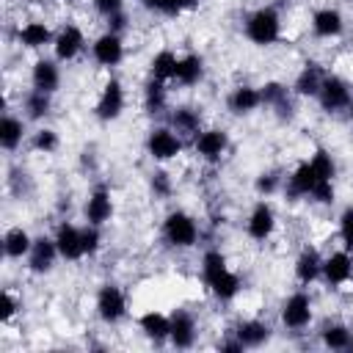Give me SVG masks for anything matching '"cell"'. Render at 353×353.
I'll return each instance as SVG.
<instances>
[{
    "instance_id": "cell-1",
    "label": "cell",
    "mask_w": 353,
    "mask_h": 353,
    "mask_svg": "<svg viewBox=\"0 0 353 353\" xmlns=\"http://www.w3.org/2000/svg\"><path fill=\"white\" fill-rule=\"evenodd\" d=\"M243 36L254 47H273L284 36V17L276 6L265 3L245 14L243 19Z\"/></svg>"
},
{
    "instance_id": "cell-2",
    "label": "cell",
    "mask_w": 353,
    "mask_h": 353,
    "mask_svg": "<svg viewBox=\"0 0 353 353\" xmlns=\"http://www.w3.org/2000/svg\"><path fill=\"white\" fill-rule=\"evenodd\" d=\"M160 237L168 248L174 251H190L201 243V223L193 212L176 207V210H168L160 221Z\"/></svg>"
},
{
    "instance_id": "cell-3",
    "label": "cell",
    "mask_w": 353,
    "mask_h": 353,
    "mask_svg": "<svg viewBox=\"0 0 353 353\" xmlns=\"http://www.w3.org/2000/svg\"><path fill=\"white\" fill-rule=\"evenodd\" d=\"M279 323L290 334H301L314 323V298L309 287H298L290 295H284L279 306Z\"/></svg>"
},
{
    "instance_id": "cell-4",
    "label": "cell",
    "mask_w": 353,
    "mask_h": 353,
    "mask_svg": "<svg viewBox=\"0 0 353 353\" xmlns=\"http://www.w3.org/2000/svg\"><path fill=\"white\" fill-rule=\"evenodd\" d=\"M94 312L99 323L105 325H119L130 314V295L119 281H102L94 292Z\"/></svg>"
},
{
    "instance_id": "cell-5",
    "label": "cell",
    "mask_w": 353,
    "mask_h": 353,
    "mask_svg": "<svg viewBox=\"0 0 353 353\" xmlns=\"http://www.w3.org/2000/svg\"><path fill=\"white\" fill-rule=\"evenodd\" d=\"M143 152H146V157L152 163L165 165V163L176 160L185 152V138L168 121L165 124H154V127H149V132L143 138Z\"/></svg>"
},
{
    "instance_id": "cell-6",
    "label": "cell",
    "mask_w": 353,
    "mask_h": 353,
    "mask_svg": "<svg viewBox=\"0 0 353 353\" xmlns=\"http://www.w3.org/2000/svg\"><path fill=\"white\" fill-rule=\"evenodd\" d=\"M229 146H232L229 130H226V127H215V124H210V127L204 124L201 132L190 141L193 154H196L201 163H207V165H218V163L226 157Z\"/></svg>"
},
{
    "instance_id": "cell-7",
    "label": "cell",
    "mask_w": 353,
    "mask_h": 353,
    "mask_svg": "<svg viewBox=\"0 0 353 353\" xmlns=\"http://www.w3.org/2000/svg\"><path fill=\"white\" fill-rule=\"evenodd\" d=\"M350 102H353V83L339 72H328L323 85H320V94H317L320 110L328 113V116L347 113Z\"/></svg>"
},
{
    "instance_id": "cell-8",
    "label": "cell",
    "mask_w": 353,
    "mask_h": 353,
    "mask_svg": "<svg viewBox=\"0 0 353 353\" xmlns=\"http://www.w3.org/2000/svg\"><path fill=\"white\" fill-rule=\"evenodd\" d=\"M320 182H325V179L314 171V165H312L309 157H306V160H301L295 168H290V171L284 174L281 196H284L287 201H309ZM334 182H336V179H334Z\"/></svg>"
},
{
    "instance_id": "cell-9",
    "label": "cell",
    "mask_w": 353,
    "mask_h": 353,
    "mask_svg": "<svg viewBox=\"0 0 353 353\" xmlns=\"http://www.w3.org/2000/svg\"><path fill=\"white\" fill-rule=\"evenodd\" d=\"M259 94H262V108H268L281 124L292 121L298 108H295V94H292V85L281 83V80H265L259 85Z\"/></svg>"
},
{
    "instance_id": "cell-10",
    "label": "cell",
    "mask_w": 353,
    "mask_h": 353,
    "mask_svg": "<svg viewBox=\"0 0 353 353\" xmlns=\"http://www.w3.org/2000/svg\"><path fill=\"white\" fill-rule=\"evenodd\" d=\"M279 229V212L270 199H256L245 215V237L251 243H268Z\"/></svg>"
},
{
    "instance_id": "cell-11",
    "label": "cell",
    "mask_w": 353,
    "mask_h": 353,
    "mask_svg": "<svg viewBox=\"0 0 353 353\" xmlns=\"http://www.w3.org/2000/svg\"><path fill=\"white\" fill-rule=\"evenodd\" d=\"M127 108V91H124V83L119 77H108L97 94V102H94V116L102 121V124H110L116 119H121Z\"/></svg>"
},
{
    "instance_id": "cell-12",
    "label": "cell",
    "mask_w": 353,
    "mask_h": 353,
    "mask_svg": "<svg viewBox=\"0 0 353 353\" xmlns=\"http://www.w3.org/2000/svg\"><path fill=\"white\" fill-rule=\"evenodd\" d=\"M345 28H347V22H345L342 8L331 6V3L317 6V8H312V14H309V30H312V36L320 39V41L342 39V36H345Z\"/></svg>"
},
{
    "instance_id": "cell-13",
    "label": "cell",
    "mask_w": 353,
    "mask_h": 353,
    "mask_svg": "<svg viewBox=\"0 0 353 353\" xmlns=\"http://www.w3.org/2000/svg\"><path fill=\"white\" fill-rule=\"evenodd\" d=\"M85 50H88V39H85V30H83L77 22H63V25L55 30V39H52V58H58L61 63L77 61Z\"/></svg>"
},
{
    "instance_id": "cell-14",
    "label": "cell",
    "mask_w": 353,
    "mask_h": 353,
    "mask_svg": "<svg viewBox=\"0 0 353 353\" xmlns=\"http://www.w3.org/2000/svg\"><path fill=\"white\" fill-rule=\"evenodd\" d=\"M88 52H91V61L102 69H116L124 55H127V44H124V33H116V30H102L91 44H88Z\"/></svg>"
},
{
    "instance_id": "cell-15",
    "label": "cell",
    "mask_w": 353,
    "mask_h": 353,
    "mask_svg": "<svg viewBox=\"0 0 353 353\" xmlns=\"http://www.w3.org/2000/svg\"><path fill=\"white\" fill-rule=\"evenodd\" d=\"M113 215H116V199H113L110 185H105V182L94 185L83 201V221L94 223V226H105L113 221Z\"/></svg>"
},
{
    "instance_id": "cell-16",
    "label": "cell",
    "mask_w": 353,
    "mask_h": 353,
    "mask_svg": "<svg viewBox=\"0 0 353 353\" xmlns=\"http://www.w3.org/2000/svg\"><path fill=\"white\" fill-rule=\"evenodd\" d=\"M320 281L328 290H345L353 281V251L334 248L323 256V276Z\"/></svg>"
},
{
    "instance_id": "cell-17",
    "label": "cell",
    "mask_w": 353,
    "mask_h": 353,
    "mask_svg": "<svg viewBox=\"0 0 353 353\" xmlns=\"http://www.w3.org/2000/svg\"><path fill=\"white\" fill-rule=\"evenodd\" d=\"M52 240L58 245V254L63 262H83L85 259V248H83V226H77L69 218H61L52 229Z\"/></svg>"
},
{
    "instance_id": "cell-18",
    "label": "cell",
    "mask_w": 353,
    "mask_h": 353,
    "mask_svg": "<svg viewBox=\"0 0 353 353\" xmlns=\"http://www.w3.org/2000/svg\"><path fill=\"white\" fill-rule=\"evenodd\" d=\"M199 342V317L188 306H176L171 312V336L168 345L176 350H190Z\"/></svg>"
},
{
    "instance_id": "cell-19",
    "label": "cell",
    "mask_w": 353,
    "mask_h": 353,
    "mask_svg": "<svg viewBox=\"0 0 353 353\" xmlns=\"http://www.w3.org/2000/svg\"><path fill=\"white\" fill-rule=\"evenodd\" d=\"M58 259H61V254H58V245H55L52 234H36L33 245H30V254L25 256V268L33 276H47V273L55 270Z\"/></svg>"
},
{
    "instance_id": "cell-20",
    "label": "cell",
    "mask_w": 353,
    "mask_h": 353,
    "mask_svg": "<svg viewBox=\"0 0 353 353\" xmlns=\"http://www.w3.org/2000/svg\"><path fill=\"white\" fill-rule=\"evenodd\" d=\"M325 74H328V72H325V66H323L320 61H314V58L303 61V63H301V69L295 72L292 94H295L298 99H317V94H320V85H323Z\"/></svg>"
},
{
    "instance_id": "cell-21",
    "label": "cell",
    "mask_w": 353,
    "mask_h": 353,
    "mask_svg": "<svg viewBox=\"0 0 353 353\" xmlns=\"http://www.w3.org/2000/svg\"><path fill=\"white\" fill-rule=\"evenodd\" d=\"M323 256L325 254H320L314 245H303L295 254V259H292V276H295L298 287H312V284L320 281V276H323Z\"/></svg>"
},
{
    "instance_id": "cell-22",
    "label": "cell",
    "mask_w": 353,
    "mask_h": 353,
    "mask_svg": "<svg viewBox=\"0 0 353 353\" xmlns=\"http://www.w3.org/2000/svg\"><path fill=\"white\" fill-rule=\"evenodd\" d=\"M52 39H55V30H52V25L47 19H28L14 33V41L22 50H44V47H52Z\"/></svg>"
},
{
    "instance_id": "cell-23",
    "label": "cell",
    "mask_w": 353,
    "mask_h": 353,
    "mask_svg": "<svg viewBox=\"0 0 353 353\" xmlns=\"http://www.w3.org/2000/svg\"><path fill=\"white\" fill-rule=\"evenodd\" d=\"M30 138L28 132V119L22 113H14V110H3V119H0V146L6 154H14L25 141Z\"/></svg>"
},
{
    "instance_id": "cell-24",
    "label": "cell",
    "mask_w": 353,
    "mask_h": 353,
    "mask_svg": "<svg viewBox=\"0 0 353 353\" xmlns=\"http://www.w3.org/2000/svg\"><path fill=\"white\" fill-rule=\"evenodd\" d=\"M232 334L243 342V347H265L273 336V328L268 320L262 317H240L234 325H232Z\"/></svg>"
},
{
    "instance_id": "cell-25",
    "label": "cell",
    "mask_w": 353,
    "mask_h": 353,
    "mask_svg": "<svg viewBox=\"0 0 353 353\" xmlns=\"http://www.w3.org/2000/svg\"><path fill=\"white\" fill-rule=\"evenodd\" d=\"M262 108V94H259V85H251V83H237L234 88H229L226 94V110L232 116H251Z\"/></svg>"
},
{
    "instance_id": "cell-26",
    "label": "cell",
    "mask_w": 353,
    "mask_h": 353,
    "mask_svg": "<svg viewBox=\"0 0 353 353\" xmlns=\"http://www.w3.org/2000/svg\"><path fill=\"white\" fill-rule=\"evenodd\" d=\"M135 325H138V331H141L149 342L163 345V342H168V336H171V312H163V309H146V312L138 314Z\"/></svg>"
},
{
    "instance_id": "cell-27",
    "label": "cell",
    "mask_w": 353,
    "mask_h": 353,
    "mask_svg": "<svg viewBox=\"0 0 353 353\" xmlns=\"http://www.w3.org/2000/svg\"><path fill=\"white\" fill-rule=\"evenodd\" d=\"M207 74V61L201 52H182L176 61V74H174V85L179 88H196L204 83Z\"/></svg>"
},
{
    "instance_id": "cell-28",
    "label": "cell",
    "mask_w": 353,
    "mask_h": 353,
    "mask_svg": "<svg viewBox=\"0 0 353 353\" xmlns=\"http://www.w3.org/2000/svg\"><path fill=\"white\" fill-rule=\"evenodd\" d=\"M185 141H193L199 132H201V127H204V116H201V110L196 108V105H174L171 110H168V119H165Z\"/></svg>"
},
{
    "instance_id": "cell-29",
    "label": "cell",
    "mask_w": 353,
    "mask_h": 353,
    "mask_svg": "<svg viewBox=\"0 0 353 353\" xmlns=\"http://www.w3.org/2000/svg\"><path fill=\"white\" fill-rule=\"evenodd\" d=\"M30 88L55 94L61 88V61L58 58H47V55L36 58L33 66H30Z\"/></svg>"
},
{
    "instance_id": "cell-30",
    "label": "cell",
    "mask_w": 353,
    "mask_h": 353,
    "mask_svg": "<svg viewBox=\"0 0 353 353\" xmlns=\"http://www.w3.org/2000/svg\"><path fill=\"white\" fill-rule=\"evenodd\" d=\"M52 97L55 94H50V91H39V88H28L25 94H22V99H19V110H22V116L28 119V121H44L50 113H52Z\"/></svg>"
},
{
    "instance_id": "cell-31",
    "label": "cell",
    "mask_w": 353,
    "mask_h": 353,
    "mask_svg": "<svg viewBox=\"0 0 353 353\" xmlns=\"http://www.w3.org/2000/svg\"><path fill=\"white\" fill-rule=\"evenodd\" d=\"M30 245H33V234L25 226H8L3 232V256L8 262H25Z\"/></svg>"
},
{
    "instance_id": "cell-32",
    "label": "cell",
    "mask_w": 353,
    "mask_h": 353,
    "mask_svg": "<svg viewBox=\"0 0 353 353\" xmlns=\"http://www.w3.org/2000/svg\"><path fill=\"white\" fill-rule=\"evenodd\" d=\"M218 303H234L237 298H240V292L245 290V281H243V276L234 270V268H229L226 273H221L210 287H204Z\"/></svg>"
},
{
    "instance_id": "cell-33",
    "label": "cell",
    "mask_w": 353,
    "mask_h": 353,
    "mask_svg": "<svg viewBox=\"0 0 353 353\" xmlns=\"http://www.w3.org/2000/svg\"><path fill=\"white\" fill-rule=\"evenodd\" d=\"M168 85L171 83H163V80H154V77H146L143 88H141V105L149 116H160L168 110Z\"/></svg>"
},
{
    "instance_id": "cell-34",
    "label": "cell",
    "mask_w": 353,
    "mask_h": 353,
    "mask_svg": "<svg viewBox=\"0 0 353 353\" xmlns=\"http://www.w3.org/2000/svg\"><path fill=\"white\" fill-rule=\"evenodd\" d=\"M232 265H229V256L218 248V245H210L201 251V259H199V276H201V287H210L221 273H226Z\"/></svg>"
},
{
    "instance_id": "cell-35",
    "label": "cell",
    "mask_w": 353,
    "mask_h": 353,
    "mask_svg": "<svg viewBox=\"0 0 353 353\" xmlns=\"http://www.w3.org/2000/svg\"><path fill=\"white\" fill-rule=\"evenodd\" d=\"M320 345L328 350H350V339H353V328L342 320H331L320 325Z\"/></svg>"
},
{
    "instance_id": "cell-36",
    "label": "cell",
    "mask_w": 353,
    "mask_h": 353,
    "mask_svg": "<svg viewBox=\"0 0 353 353\" xmlns=\"http://www.w3.org/2000/svg\"><path fill=\"white\" fill-rule=\"evenodd\" d=\"M176 61H179V52H174L171 47H160V50L149 58V77L163 80V83H174Z\"/></svg>"
},
{
    "instance_id": "cell-37",
    "label": "cell",
    "mask_w": 353,
    "mask_h": 353,
    "mask_svg": "<svg viewBox=\"0 0 353 353\" xmlns=\"http://www.w3.org/2000/svg\"><path fill=\"white\" fill-rule=\"evenodd\" d=\"M28 146L36 154H55L61 149V135L52 127H36L30 132V138H28Z\"/></svg>"
},
{
    "instance_id": "cell-38",
    "label": "cell",
    "mask_w": 353,
    "mask_h": 353,
    "mask_svg": "<svg viewBox=\"0 0 353 353\" xmlns=\"http://www.w3.org/2000/svg\"><path fill=\"white\" fill-rule=\"evenodd\" d=\"M201 0H143L141 6L152 14H160V17H182L193 8H199Z\"/></svg>"
},
{
    "instance_id": "cell-39",
    "label": "cell",
    "mask_w": 353,
    "mask_h": 353,
    "mask_svg": "<svg viewBox=\"0 0 353 353\" xmlns=\"http://www.w3.org/2000/svg\"><path fill=\"white\" fill-rule=\"evenodd\" d=\"M281 185H284V171H279V168H265L254 176V193L259 199H270V196L281 193Z\"/></svg>"
},
{
    "instance_id": "cell-40",
    "label": "cell",
    "mask_w": 353,
    "mask_h": 353,
    "mask_svg": "<svg viewBox=\"0 0 353 353\" xmlns=\"http://www.w3.org/2000/svg\"><path fill=\"white\" fill-rule=\"evenodd\" d=\"M146 185H149V193H152V199H157V201H168L171 196H174V176L165 171V168H154L152 174H149V179H146Z\"/></svg>"
},
{
    "instance_id": "cell-41",
    "label": "cell",
    "mask_w": 353,
    "mask_h": 353,
    "mask_svg": "<svg viewBox=\"0 0 353 353\" xmlns=\"http://www.w3.org/2000/svg\"><path fill=\"white\" fill-rule=\"evenodd\" d=\"M309 163L314 165V171H317L323 179H336V174H339L336 160H334V154H331L325 146H317V149L309 154Z\"/></svg>"
},
{
    "instance_id": "cell-42",
    "label": "cell",
    "mask_w": 353,
    "mask_h": 353,
    "mask_svg": "<svg viewBox=\"0 0 353 353\" xmlns=\"http://www.w3.org/2000/svg\"><path fill=\"white\" fill-rule=\"evenodd\" d=\"M19 312H22V301H19V295H17L11 287H6V290L0 292V323L8 325Z\"/></svg>"
},
{
    "instance_id": "cell-43",
    "label": "cell",
    "mask_w": 353,
    "mask_h": 353,
    "mask_svg": "<svg viewBox=\"0 0 353 353\" xmlns=\"http://www.w3.org/2000/svg\"><path fill=\"white\" fill-rule=\"evenodd\" d=\"M336 237L342 243V248L353 251V204H347L339 218H336Z\"/></svg>"
},
{
    "instance_id": "cell-44",
    "label": "cell",
    "mask_w": 353,
    "mask_h": 353,
    "mask_svg": "<svg viewBox=\"0 0 353 353\" xmlns=\"http://www.w3.org/2000/svg\"><path fill=\"white\" fill-rule=\"evenodd\" d=\"M102 226L94 223H83V248H85V259H94L102 251Z\"/></svg>"
},
{
    "instance_id": "cell-45",
    "label": "cell",
    "mask_w": 353,
    "mask_h": 353,
    "mask_svg": "<svg viewBox=\"0 0 353 353\" xmlns=\"http://www.w3.org/2000/svg\"><path fill=\"white\" fill-rule=\"evenodd\" d=\"M30 176H28V171H22V168H14L11 171V176H8V190L17 196V199H25L28 193H30Z\"/></svg>"
},
{
    "instance_id": "cell-46",
    "label": "cell",
    "mask_w": 353,
    "mask_h": 353,
    "mask_svg": "<svg viewBox=\"0 0 353 353\" xmlns=\"http://www.w3.org/2000/svg\"><path fill=\"white\" fill-rule=\"evenodd\" d=\"M91 6L102 19H110L121 11H127V0H91Z\"/></svg>"
},
{
    "instance_id": "cell-47",
    "label": "cell",
    "mask_w": 353,
    "mask_h": 353,
    "mask_svg": "<svg viewBox=\"0 0 353 353\" xmlns=\"http://www.w3.org/2000/svg\"><path fill=\"white\" fill-rule=\"evenodd\" d=\"M218 350H223V353H243L245 347H243V342H240V339H237V336L229 331V334H226V336L218 342Z\"/></svg>"
},
{
    "instance_id": "cell-48",
    "label": "cell",
    "mask_w": 353,
    "mask_h": 353,
    "mask_svg": "<svg viewBox=\"0 0 353 353\" xmlns=\"http://www.w3.org/2000/svg\"><path fill=\"white\" fill-rule=\"evenodd\" d=\"M80 165H83V168H88V171H94V152H88V149H85V152H83V157H80Z\"/></svg>"
},
{
    "instance_id": "cell-49",
    "label": "cell",
    "mask_w": 353,
    "mask_h": 353,
    "mask_svg": "<svg viewBox=\"0 0 353 353\" xmlns=\"http://www.w3.org/2000/svg\"><path fill=\"white\" fill-rule=\"evenodd\" d=\"M347 121L353 124V102H350V108H347Z\"/></svg>"
},
{
    "instance_id": "cell-50",
    "label": "cell",
    "mask_w": 353,
    "mask_h": 353,
    "mask_svg": "<svg viewBox=\"0 0 353 353\" xmlns=\"http://www.w3.org/2000/svg\"><path fill=\"white\" fill-rule=\"evenodd\" d=\"M350 350H353V339H350Z\"/></svg>"
},
{
    "instance_id": "cell-51",
    "label": "cell",
    "mask_w": 353,
    "mask_h": 353,
    "mask_svg": "<svg viewBox=\"0 0 353 353\" xmlns=\"http://www.w3.org/2000/svg\"><path fill=\"white\" fill-rule=\"evenodd\" d=\"M138 3H143V0H138Z\"/></svg>"
}]
</instances>
